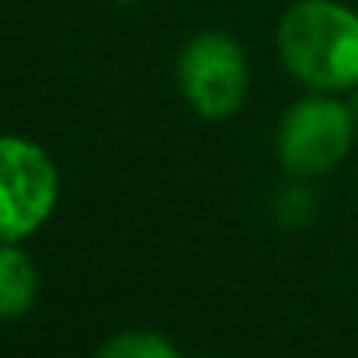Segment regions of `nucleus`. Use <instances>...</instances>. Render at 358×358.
<instances>
[{
    "mask_svg": "<svg viewBox=\"0 0 358 358\" xmlns=\"http://www.w3.org/2000/svg\"><path fill=\"white\" fill-rule=\"evenodd\" d=\"M355 108L327 91H310L278 122L275 153L296 178H317L334 171L355 143Z\"/></svg>",
    "mask_w": 358,
    "mask_h": 358,
    "instance_id": "2",
    "label": "nucleus"
},
{
    "mask_svg": "<svg viewBox=\"0 0 358 358\" xmlns=\"http://www.w3.org/2000/svg\"><path fill=\"white\" fill-rule=\"evenodd\" d=\"M94 358H181V355L157 331H119L94 352Z\"/></svg>",
    "mask_w": 358,
    "mask_h": 358,
    "instance_id": "6",
    "label": "nucleus"
},
{
    "mask_svg": "<svg viewBox=\"0 0 358 358\" xmlns=\"http://www.w3.org/2000/svg\"><path fill=\"white\" fill-rule=\"evenodd\" d=\"M313 209H317V202H313V195H310L303 185H296V188H285V192L278 195V202H275V213H278V220H282V223H289V227L310 223V220H313Z\"/></svg>",
    "mask_w": 358,
    "mask_h": 358,
    "instance_id": "7",
    "label": "nucleus"
},
{
    "mask_svg": "<svg viewBox=\"0 0 358 358\" xmlns=\"http://www.w3.org/2000/svg\"><path fill=\"white\" fill-rule=\"evenodd\" d=\"M278 56L310 91L358 87V10L338 0H299L278 21Z\"/></svg>",
    "mask_w": 358,
    "mask_h": 358,
    "instance_id": "1",
    "label": "nucleus"
},
{
    "mask_svg": "<svg viewBox=\"0 0 358 358\" xmlns=\"http://www.w3.org/2000/svg\"><path fill=\"white\" fill-rule=\"evenodd\" d=\"M178 87L199 119L220 122L237 115L247 101L250 70L234 35L199 31L178 52Z\"/></svg>",
    "mask_w": 358,
    "mask_h": 358,
    "instance_id": "4",
    "label": "nucleus"
},
{
    "mask_svg": "<svg viewBox=\"0 0 358 358\" xmlns=\"http://www.w3.org/2000/svg\"><path fill=\"white\" fill-rule=\"evenodd\" d=\"M38 299V268L17 243H0V320H21Z\"/></svg>",
    "mask_w": 358,
    "mask_h": 358,
    "instance_id": "5",
    "label": "nucleus"
},
{
    "mask_svg": "<svg viewBox=\"0 0 358 358\" xmlns=\"http://www.w3.org/2000/svg\"><path fill=\"white\" fill-rule=\"evenodd\" d=\"M119 3H136V0H119Z\"/></svg>",
    "mask_w": 358,
    "mask_h": 358,
    "instance_id": "9",
    "label": "nucleus"
},
{
    "mask_svg": "<svg viewBox=\"0 0 358 358\" xmlns=\"http://www.w3.org/2000/svg\"><path fill=\"white\" fill-rule=\"evenodd\" d=\"M352 108H355V119H358V87H355V101H352Z\"/></svg>",
    "mask_w": 358,
    "mask_h": 358,
    "instance_id": "8",
    "label": "nucleus"
},
{
    "mask_svg": "<svg viewBox=\"0 0 358 358\" xmlns=\"http://www.w3.org/2000/svg\"><path fill=\"white\" fill-rule=\"evenodd\" d=\"M59 202L52 157L24 136H0V243L38 234Z\"/></svg>",
    "mask_w": 358,
    "mask_h": 358,
    "instance_id": "3",
    "label": "nucleus"
}]
</instances>
